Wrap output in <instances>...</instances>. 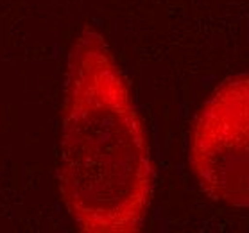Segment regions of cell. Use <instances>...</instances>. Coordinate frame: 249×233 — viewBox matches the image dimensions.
<instances>
[{"label": "cell", "mask_w": 249, "mask_h": 233, "mask_svg": "<svg viewBox=\"0 0 249 233\" xmlns=\"http://www.w3.org/2000/svg\"><path fill=\"white\" fill-rule=\"evenodd\" d=\"M57 176L79 232L143 228L154 194L147 133L122 70L93 29L68 54Z\"/></svg>", "instance_id": "obj_1"}, {"label": "cell", "mask_w": 249, "mask_h": 233, "mask_svg": "<svg viewBox=\"0 0 249 233\" xmlns=\"http://www.w3.org/2000/svg\"><path fill=\"white\" fill-rule=\"evenodd\" d=\"M190 167L212 201L249 208V74L224 79L197 111Z\"/></svg>", "instance_id": "obj_2"}]
</instances>
